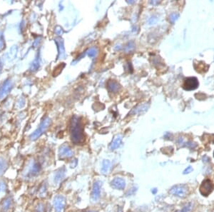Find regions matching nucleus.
I'll list each match as a JSON object with an SVG mask.
<instances>
[{
  "label": "nucleus",
  "mask_w": 214,
  "mask_h": 212,
  "mask_svg": "<svg viewBox=\"0 0 214 212\" xmlns=\"http://www.w3.org/2000/svg\"><path fill=\"white\" fill-rule=\"evenodd\" d=\"M87 54L89 57L92 58V57H94L96 54H97V50H96L95 47H92V48H90L89 50L87 51Z\"/></svg>",
  "instance_id": "4be33fe9"
},
{
  "label": "nucleus",
  "mask_w": 214,
  "mask_h": 212,
  "mask_svg": "<svg viewBox=\"0 0 214 212\" xmlns=\"http://www.w3.org/2000/svg\"><path fill=\"white\" fill-rule=\"evenodd\" d=\"M158 21V18L156 16H153L152 17H151L149 20V24H155Z\"/></svg>",
  "instance_id": "bb28decb"
},
{
  "label": "nucleus",
  "mask_w": 214,
  "mask_h": 212,
  "mask_svg": "<svg viewBox=\"0 0 214 212\" xmlns=\"http://www.w3.org/2000/svg\"><path fill=\"white\" fill-rule=\"evenodd\" d=\"M193 205L191 202H189L188 204H186L181 210L178 211L177 212H191V210L193 209Z\"/></svg>",
  "instance_id": "aec40b11"
},
{
  "label": "nucleus",
  "mask_w": 214,
  "mask_h": 212,
  "mask_svg": "<svg viewBox=\"0 0 214 212\" xmlns=\"http://www.w3.org/2000/svg\"><path fill=\"white\" fill-rule=\"evenodd\" d=\"M213 155H214V152H213Z\"/></svg>",
  "instance_id": "c9c22d12"
},
{
  "label": "nucleus",
  "mask_w": 214,
  "mask_h": 212,
  "mask_svg": "<svg viewBox=\"0 0 214 212\" xmlns=\"http://www.w3.org/2000/svg\"><path fill=\"white\" fill-rule=\"evenodd\" d=\"M170 193L177 197L184 198L189 193V188L185 184H178L171 189Z\"/></svg>",
  "instance_id": "7ed1b4c3"
},
{
  "label": "nucleus",
  "mask_w": 214,
  "mask_h": 212,
  "mask_svg": "<svg viewBox=\"0 0 214 212\" xmlns=\"http://www.w3.org/2000/svg\"><path fill=\"white\" fill-rule=\"evenodd\" d=\"M186 146L187 147H189V148H190V149H194V148H195V147H196L197 144L194 142H192V141H189V142L186 143Z\"/></svg>",
  "instance_id": "cd10ccee"
},
{
  "label": "nucleus",
  "mask_w": 214,
  "mask_h": 212,
  "mask_svg": "<svg viewBox=\"0 0 214 212\" xmlns=\"http://www.w3.org/2000/svg\"><path fill=\"white\" fill-rule=\"evenodd\" d=\"M40 170H41L40 164L38 162H34L29 166V167L28 168V171H27V172H26L25 176L27 177H33V176H36L39 173Z\"/></svg>",
  "instance_id": "0eeeda50"
},
{
  "label": "nucleus",
  "mask_w": 214,
  "mask_h": 212,
  "mask_svg": "<svg viewBox=\"0 0 214 212\" xmlns=\"http://www.w3.org/2000/svg\"><path fill=\"white\" fill-rule=\"evenodd\" d=\"M156 191H157L156 189H153V190H152V193H153V194H155V193H156Z\"/></svg>",
  "instance_id": "473e14b6"
},
{
  "label": "nucleus",
  "mask_w": 214,
  "mask_h": 212,
  "mask_svg": "<svg viewBox=\"0 0 214 212\" xmlns=\"http://www.w3.org/2000/svg\"><path fill=\"white\" fill-rule=\"evenodd\" d=\"M88 212H97V211H88Z\"/></svg>",
  "instance_id": "f704fd0d"
},
{
  "label": "nucleus",
  "mask_w": 214,
  "mask_h": 212,
  "mask_svg": "<svg viewBox=\"0 0 214 212\" xmlns=\"http://www.w3.org/2000/svg\"><path fill=\"white\" fill-rule=\"evenodd\" d=\"M150 3L151 4H153V5H156L157 4H158V3H159V1H151Z\"/></svg>",
  "instance_id": "2f4dec72"
},
{
  "label": "nucleus",
  "mask_w": 214,
  "mask_h": 212,
  "mask_svg": "<svg viewBox=\"0 0 214 212\" xmlns=\"http://www.w3.org/2000/svg\"><path fill=\"white\" fill-rule=\"evenodd\" d=\"M111 168V162L109 160H104L102 162L101 171L103 173H107Z\"/></svg>",
  "instance_id": "a211bd4d"
},
{
  "label": "nucleus",
  "mask_w": 214,
  "mask_h": 212,
  "mask_svg": "<svg viewBox=\"0 0 214 212\" xmlns=\"http://www.w3.org/2000/svg\"><path fill=\"white\" fill-rule=\"evenodd\" d=\"M12 88V83L10 80L6 81L0 88V99L5 97Z\"/></svg>",
  "instance_id": "9d476101"
},
{
  "label": "nucleus",
  "mask_w": 214,
  "mask_h": 212,
  "mask_svg": "<svg viewBox=\"0 0 214 212\" xmlns=\"http://www.w3.org/2000/svg\"><path fill=\"white\" fill-rule=\"evenodd\" d=\"M56 33L57 34H61V33H62V29L61 28V27H57L56 30Z\"/></svg>",
  "instance_id": "7c9ffc66"
},
{
  "label": "nucleus",
  "mask_w": 214,
  "mask_h": 212,
  "mask_svg": "<svg viewBox=\"0 0 214 212\" xmlns=\"http://www.w3.org/2000/svg\"><path fill=\"white\" fill-rule=\"evenodd\" d=\"M127 2L129 3V4H133L135 1H127Z\"/></svg>",
  "instance_id": "72a5a7b5"
},
{
  "label": "nucleus",
  "mask_w": 214,
  "mask_h": 212,
  "mask_svg": "<svg viewBox=\"0 0 214 212\" xmlns=\"http://www.w3.org/2000/svg\"><path fill=\"white\" fill-rule=\"evenodd\" d=\"M121 140H122V136L121 135H117L116 137L114 138L113 141L111 142L110 145V149L114 150L118 148L121 144Z\"/></svg>",
  "instance_id": "dca6fc26"
},
{
  "label": "nucleus",
  "mask_w": 214,
  "mask_h": 212,
  "mask_svg": "<svg viewBox=\"0 0 214 212\" xmlns=\"http://www.w3.org/2000/svg\"><path fill=\"white\" fill-rule=\"evenodd\" d=\"M111 186L112 188L118 190H123L126 187V182L124 179L117 177L114 179L111 182Z\"/></svg>",
  "instance_id": "1a4fd4ad"
},
{
  "label": "nucleus",
  "mask_w": 214,
  "mask_h": 212,
  "mask_svg": "<svg viewBox=\"0 0 214 212\" xmlns=\"http://www.w3.org/2000/svg\"><path fill=\"white\" fill-rule=\"evenodd\" d=\"M101 196V184L98 182L94 183L92 187V199L94 201H97Z\"/></svg>",
  "instance_id": "9b49d317"
},
{
  "label": "nucleus",
  "mask_w": 214,
  "mask_h": 212,
  "mask_svg": "<svg viewBox=\"0 0 214 212\" xmlns=\"http://www.w3.org/2000/svg\"><path fill=\"white\" fill-rule=\"evenodd\" d=\"M7 168V162L2 158H0V175L2 174Z\"/></svg>",
  "instance_id": "412c9836"
},
{
  "label": "nucleus",
  "mask_w": 214,
  "mask_h": 212,
  "mask_svg": "<svg viewBox=\"0 0 214 212\" xmlns=\"http://www.w3.org/2000/svg\"><path fill=\"white\" fill-rule=\"evenodd\" d=\"M51 124V119L47 117L42 121V122L41 123V124L39 125V128L36 130L32 135L30 136V139L31 140L34 141L36 140V139L39 137L41 134H44V132H45L46 130L47 129V128L49 127V126Z\"/></svg>",
  "instance_id": "f03ea898"
},
{
  "label": "nucleus",
  "mask_w": 214,
  "mask_h": 212,
  "mask_svg": "<svg viewBox=\"0 0 214 212\" xmlns=\"http://www.w3.org/2000/svg\"><path fill=\"white\" fill-rule=\"evenodd\" d=\"M58 154H59L60 159H66V158L72 157L73 156V151L69 146L64 144L60 147Z\"/></svg>",
  "instance_id": "6e6552de"
},
{
  "label": "nucleus",
  "mask_w": 214,
  "mask_h": 212,
  "mask_svg": "<svg viewBox=\"0 0 214 212\" xmlns=\"http://www.w3.org/2000/svg\"><path fill=\"white\" fill-rule=\"evenodd\" d=\"M107 88L110 92L116 93L118 92V90L121 88V86L119 85L118 82L114 80H110L107 83Z\"/></svg>",
  "instance_id": "4468645a"
},
{
  "label": "nucleus",
  "mask_w": 214,
  "mask_h": 212,
  "mask_svg": "<svg viewBox=\"0 0 214 212\" xmlns=\"http://www.w3.org/2000/svg\"><path fill=\"white\" fill-rule=\"evenodd\" d=\"M178 18H179V14L178 13H176V12H173L169 17V20H170L172 24H174L175 21L178 20Z\"/></svg>",
  "instance_id": "5701e85b"
},
{
  "label": "nucleus",
  "mask_w": 214,
  "mask_h": 212,
  "mask_svg": "<svg viewBox=\"0 0 214 212\" xmlns=\"http://www.w3.org/2000/svg\"><path fill=\"white\" fill-rule=\"evenodd\" d=\"M55 41H56V44L58 46V54H59V58L60 59H63L66 56V54H65V50H64V41H63V39L61 38H56L55 39Z\"/></svg>",
  "instance_id": "f8f14e48"
},
{
  "label": "nucleus",
  "mask_w": 214,
  "mask_h": 212,
  "mask_svg": "<svg viewBox=\"0 0 214 212\" xmlns=\"http://www.w3.org/2000/svg\"><path fill=\"white\" fill-rule=\"evenodd\" d=\"M205 66H207L205 63H202V64H198V68L196 69V70L199 72H205L204 70H206V71L207 70L206 69H205Z\"/></svg>",
  "instance_id": "a878e982"
},
{
  "label": "nucleus",
  "mask_w": 214,
  "mask_h": 212,
  "mask_svg": "<svg viewBox=\"0 0 214 212\" xmlns=\"http://www.w3.org/2000/svg\"><path fill=\"white\" fill-rule=\"evenodd\" d=\"M64 67H65V64H64V63H61V64H60L59 65H58L57 67H55L54 70V72H53V76H58V74H60L61 72H62L63 69L64 68Z\"/></svg>",
  "instance_id": "6ab92c4d"
},
{
  "label": "nucleus",
  "mask_w": 214,
  "mask_h": 212,
  "mask_svg": "<svg viewBox=\"0 0 214 212\" xmlns=\"http://www.w3.org/2000/svg\"><path fill=\"white\" fill-rule=\"evenodd\" d=\"M199 85L198 80L196 77H189L184 79L183 88L186 91H191L197 89Z\"/></svg>",
  "instance_id": "39448f33"
},
{
  "label": "nucleus",
  "mask_w": 214,
  "mask_h": 212,
  "mask_svg": "<svg viewBox=\"0 0 214 212\" xmlns=\"http://www.w3.org/2000/svg\"><path fill=\"white\" fill-rule=\"evenodd\" d=\"M193 171V169L192 168L191 166H189V167H188L187 168H186V169L184 170V173H184V174H187V173H191V172H192Z\"/></svg>",
  "instance_id": "c756f323"
},
{
  "label": "nucleus",
  "mask_w": 214,
  "mask_h": 212,
  "mask_svg": "<svg viewBox=\"0 0 214 212\" xmlns=\"http://www.w3.org/2000/svg\"><path fill=\"white\" fill-rule=\"evenodd\" d=\"M134 48H135L134 43H133V41H131V42H129V44H128L126 46V47H125V51H126V52H131V51H133V50H134Z\"/></svg>",
  "instance_id": "393cba45"
},
{
  "label": "nucleus",
  "mask_w": 214,
  "mask_h": 212,
  "mask_svg": "<svg viewBox=\"0 0 214 212\" xmlns=\"http://www.w3.org/2000/svg\"><path fill=\"white\" fill-rule=\"evenodd\" d=\"M54 206L56 212H64L66 208L65 198L61 195H58L54 199Z\"/></svg>",
  "instance_id": "423d86ee"
},
{
  "label": "nucleus",
  "mask_w": 214,
  "mask_h": 212,
  "mask_svg": "<svg viewBox=\"0 0 214 212\" xmlns=\"http://www.w3.org/2000/svg\"><path fill=\"white\" fill-rule=\"evenodd\" d=\"M12 202H13V200H12V197L9 196V197L6 198L1 204V211L7 212V211H9L11 206H12Z\"/></svg>",
  "instance_id": "ddd939ff"
},
{
  "label": "nucleus",
  "mask_w": 214,
  "mask_h": 212,
  "mask_svg": "<svg viewBox=\"0 0 214 212\" xmlns=\"http://www.w3.org/2000/svg\"><path fill=\"white\" fill-rule=\"evenodd\" d=\"M6 184L4 182H0V192H2L6 190Z\"/></svg>",
  "instance_id": "c85d7f7f"
},
{
  "label": "nucleus",
  "mask_w": 214,
  "mask_h": 212,
  "mask_svg": "<svg viewBox=\"0 0 214 212\" xmlns=\"http://www.w3.org/2000/svg\"><path fill=\"white\" fill-rule=\"evenodd\" d=\"M214 189V185L213 182L208 179H206L203 181L201 183V186H200L199 191L201 195L204 196H207L213 191Z\"/></svg>",
  "instance_id": "20e7f679"
},
{
  "label": "nucleus",
  "mask_w": 214,
  "mask_h": 212,
  "mask_svg": "<svg viewBox=\"0 0 214 212\" xmlns=\"http://www.w3.org/2000/svg\"><path fill=\"white\" fill-rule=\"evenodd\" d=\"M149 105L147 104H142V105H139L138 107H136V108H134L133 109H132V111L131 112V114H141L143 112H145L147 111L148 109H149Z\"/></svg>",
  "instance_id": "2eb2a0df"
},
{
  "label": "nucleus",
  "mask_w": 214,
  "mask_h": 212,
  "mask_svg": "<svg viewBox=\"0 0 214 212\" xmlns=\"http://www.w3.org/2000/svg\"><path fill=\"white\" fill-rule=\"evenodd\" d=\"M39 67V58L36 59L33 63H32V65L31 67V70L32 71H36L38 70V68Z\"/></svg>",
  "instance_id": "b1692460"
},
{
  "label": "nucleus",
  "mask_w": 214,
  "mask_h": 212,
  "mask_svg": "<svg viewBox=\"0 0 214 212\" xmlns=\"http://www.w3.org/2000/svg\"><path fill=\"white\" fill-rule=\"evenodd\" d=\"M64 176H65V170H64V169H60L56 172V174H55L54 182L58 184V183H59L63 179H64Z\"/></svg>",
  "instance_id": "f3484780"
},
{
  "label": "nucleus",
  "mask_w": 214,
  "mask_h": 212,
  "mask_svg": "<svg viewBox=\"0 0 214 212\" xmlns=\"http://www.w3.org/2000/svg\"><path fill=\"white\" fill-rule=\"evenodd\" d=\"M71 138L75 144H81L85 140L82 121L78 116H74L71 122Z\"/></svg>",
  "instance_id": "f257e3e1"
}]
</instances>
